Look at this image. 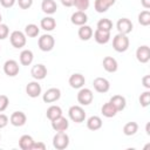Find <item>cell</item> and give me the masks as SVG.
Masks as SVG:
<instances>
[{"instance_id": "cell-1", "label": "cell", "mask_w": 150, "mask_h": 150, "mask_svg": "<svg viewBox=\"0 0 150 150\" xmlns=\"http://www.w3.org/2000/svg\"><path fill=\"white\" fill-rule=\"evenodd\" d=\"M129 38L125 34H116L112 39V48L117 52V53H123L125 50H128L129 48Z\"/></svg>"}, {"instance_id": "cell-2", "label": "cell", "mask_w": 150, "mask_h": 150, "mask_svg": "<svg viewBox=\"0 0 150 150\" xmlns=\"http://www.w3.org/2000/svg\"><path fill=\"white\" fill-rule=\"evenodd\" d=\"M69 145V136L64 131H56L53 137V146L56 150H63Z\"/></svg>"}, {"instance_id": "cell-3", "label": "cell", "mask_w": 150, "mask_h": 150, "mask_svg": "<svg viewBox=\"0 0 150 150\" xmlns=\"http://www.w3.org/2000/svg\"><path fill=\"white\" fill-rule=\"evenodd\" d=\"M69 118L75 123H82L86 120V111L81 105H71L68 110Z\"/></svg>"}, {"instance_id": "cell-4", "label": "cell", "mask_w": 150, "mask_h": 150, "mask_svg": "<svg viewBox=\"0 0 150 150\" xmlns=\"http://www.w3.org/2000/svg\"><path fill=\"white\" fill-rule=\"evenodd\" d=\"M9 41H11V45L14 48H18V49L22 48V47H25L26 41H27L26 34L23 32H21V30H14L9 35Z\"/></svg>"}, {"instance_id": "cell-5", "label": "cell", "mask_w": 150, "mask_h": 150, "mask_svg": "<svg viewBox=\"0 0 150 150\" xmlns=\"http://www.w3.org/2000/svg\"><path fill=\"white\" fill-rule=\"evenodd\" d=\"M38 45H39V48L42 52H50L54 48L55 40L50 34H43V35H41L39 38Z\"/></svg>"}, {"instance_id": "cell-6", "label": "cell", "mask_w": 150, "mask_h": 150, "mask_svg": "<svg viewBox=\"0 0 150 150\" xmlns=\"http://www.w3.org/2000/svg\"><path fill=\"white\" fill-rule=\"evenodd\" d=\"M94 100V94L89 88H80L77 93V102L81 105H89Z\"/></svg>"}, {"instance_id": "cell-7", "label": "cell", "mask_w": 150, "mask_h": 150, "mask_svg": "<svg viewBox=\"0 0 150 150\" xmlns=\"http://www.w3.org/2000/svg\"><path fill=\"white\" fill-rule=\"evenodd\" d=\"M116 28H117L118 33L127 35V34L131 33V30H132V28H134V25H132V22H131L130 19H128V18H122V19H120V20L117 21Z\"/></svg>"}, {"instance_id": "cell-8", "label": "cell", "mask_w": 150, "mask_h": 150, "mask_svg": "<svg viewBox=\"0 0 150 150\" xmlns=\"http://www.w3.org/2000/svg\"><path fill=\"white\" fill-rule=\"evenodd\" d=\"M19 63L15 61V60H7L5 63H4V71L7 76H11V77H14L19 74Z\"/></svg>"}, {"instance_id": "cell-9", "label": "cell", "mask_w": 150, "mask_h": 150, "mask_svg": "<svg viewBox=\"0 0 150 150\" xmlns=\"http://www.w3.org/2000/svg\"><path fill=\"white\" fill-rule=\"evenodd\" d=\"M60 97H61V90L59 88H49L45 91L42 100L46 103H53L60 100Z\"/></svg>"}, {"instance_id": "cell-10", "label": "cell", "mask_w": 150, "mask_h": 150, "mask_svg": "<svg viewBox=\"0 0 150 150\" xmlns=\"http://www.w3.org/2000/svg\"><path fill=\"white\" fill-rule=\"evenodd\" d=\"M93 86H94V89L101 94H104L110 89V83L104 77H96L93 81Z\"/></svg>"}, {"instance_id": "cell-11", "label": "cell", "mask_w": 150, "mask_h": 150, "mask_svg": "<svg viewBox=\"0 0 150 150\" xmlns=\"http://www.w3.org/2000/svg\"><path fill=\"white\" fill-rule=\"evenodd\" d=\"M30 75L36 81L43 80L47 76V68H46V66L42 64V63H38V64L33 66L32 69H30Z\"/></svg>"}, {"instance_id": "cell-12", "label": "cell", "mask_w": 150, "mask_h": 150, "mask_svg": "<svg viewBox=\"0 0 150 150\" xmlns=\"http://www.w3.org/2000/svg\"><path fill=\"white\" fill-rule=\"evenodd\" d=\"M68 82H69V86H70L71 88H74V89H80V88H82V87L84 86L86 79H84V76H83L82 74L75 73V74L70 75Z\"/></svg>"}, {"instance_id": "cell-13", "label": "cell", "mask_w": 150, "mask_h": 150, "mask_svg": "<svg viewBox=\"0 0 150 150\" xmlns=\"http://www.w3.org/2000/svg\"><path fill=\"white\" fill-rule=\"evenodd\" d=\"M26 94L32 98H35V97L40 96L41 95V86H40V83L38 81L29 82L26 86Z\"/></svg>"}, {"instance_id": "cell-14", "label": "cell", "mask_w": 150, "mask_h": 150, "mask_svg": "<svg viewBox=\"0 0 150 150\" xmlns=\"http://www.w3.org/2000/svg\"><path fill=\"white\" fill-rule=\"evenodd\" d=\"M136 59L141 63H146L150 60V48L148 46H141L136 50Z\"/></svg>"}, {"instance_id": "cell-15", "label": "cell", "mask_w": 150, "mask_h": 150, "mask_svg": "<svg viewBox=\"0 0 150 150\" xmlns=\"http://www.w3.org/2000/svg\"><path fill=\"white\" fill-rule=\"evenodd\" d=\"M26 121H27V117L22 111H14L9 117V122L14 127H22L25 125Z\"/></svg>"}, {"instance_id": "cell-16", "label": "cell", "mask_w": 150, "mask_h": 150, "mask_svg": "<svg viewBox=\"0 0 150 150\" xmlns=\"http://www.w3.org/2000/svg\"><path fill=\"white\" fill-rule=\"evenodd\" d=\"M50 122H52V128H53L55 131H66V130L68 129V127H69L68 120H67L66 117H63L62 115H61L60 117H57V118L50 121Z\"/></svg>"}, {"instance_id": "cell-17", "label": "cell", "mask_w": 150, "mask_h": 150, "mask_svg": "<svg viewBox=\"0 0 150 150\" xmlns=\"http://www.w3.org/2000/svg\"><path fill=\"white\" fill-rule=\"evenodd\" d=\"M70 21L73 25L75 26H82V25H86L87 21H88V16L86 14V12H81V11H76L71 14L70 16Z\"/></svg>"}, {"instance_id": "cell-18", "label": "cell", "mask_w": 150, "mask_h": 150, "mask_svg": "<svg viewBox=\"0 0 150 150\" xmlns=\"http://www.w3.org/2000/svg\"><path fill=\"white\" fill-rule=\"evenodd\" d=\"M94 39H95V41L97 43L105 45L110 40V32H107V30H102V29L96 28V30L94 32Z\"/></svg>"}, {"instance_id": "cell-19", "label": "cell", "mask_w": 150, "mask_h": 150, "mask_svg": "<svg viewBox=\"0 0 150 150\" xmlns=\"http://www.w3.org/2000/svg\"><path fill=\"white\" fill-rule=\"evenodd\" d=\"M102 64H103L104 70L108 71V73H115V71L117 70V68H118L117 61H116L112 56H105V57L103 59Z\"/></svg>"}, {"instance_id": "cell-20", "label": "cell", "mask_w": 150, "mask_h": 150, "mask_svg": "<svg viewBox=\"0 0 150 150\" xmlns=\"http://www.w3.org/2000/svg\"><path fill=\"white\" fill-rule=\"evenodd\" d=\"M41 9H42L43 13L52 15V14H54L56 12L57 5H56V2L54 0H42V2H41Z\"/></svg>"}, {"instance_id": "cell-21", "label": "cell", "mask_w": 150, "mask_h": 150, "mask_svg": "<svg viewBox=\"0 0 150 150\" xmlns=\"http://www.w3.org/2000/svg\"><path fill=\"white\" fill-rule=\"evenodd\" d=\"M109 102L115 107V109L117 111H122L125 108V105H127V101H125V98L122 95H114L109 100Z\"/></svg>"}, {"instance_id": "cell-22", "label": "cell", "mask_w": 150, "mask_h": 150, "mask_svg": "<svg viewBox=\"0 0 150 150\" xmlns=\"http://www.w3.org/2000/svg\"><path fill=\"white\" fill-rule=\"evenodd\" d=\"M77 34H79V38H80L82 41H88V40H90V39H91V36H93L94 32H93V29H91V27H90V26L82 25V26H80Z\"/></svg>"}, {"instance_id": "cell-23", "label": "cell", "mask_w": 150, "mask_h": 150, "mask_svg": "<svg viewBox=\"0 0 150 150\" xmlns=\"http://www.w3.org/2000/svg\"><path fill=\"white\" fill-rule=\"evenodd\" d=\"M87 128L89 130H93V131H96L98 129L102 128V120L100 116H90L88 120H87Z\"/></svg>"}, {"instance_id": "cell-24", "label": "cell", "mask_w": 150, "mask_h": 150, "mask_svg": "<svg viewBox=\"0 0 150 150\" xmlns=\"http://www.w3.org/2000/svg\"><path fill=\"white\" fill-rule=\"evenodd\" d=\"M40 26L43 30H47V32H50L53 30L55 27H56V21L54 18L52 16H46V18H42L41 21H40Z\"/></svg>"}, {"instance_id": "cell-25", "label": "cell", "mask_w": 150, "mask_h": 150, "mask_svg": "<svg viewBox=\"0 0 150 150\" xmlns=\"http://www.w3.org/2000/svg\"><path fill=\"white\" fill-rule=\"evenodd\" d=\"M33 143H34V139L29 135H22L19 139V146L22 150H32Z\"/></svg>"}, {"instance_id": "cell-26", "label": "cell", "mask_w": 150, "mask_h": 150, "mask_svg": "<svg viewBox=\"0 0 150 150\" xmlns=\"http://www.w3.org/2000/svg\"><path fill=\"white\" fill-rule=\"evenodd\" d=\"M33 59H34V54L29 49H23L20 53V63L22 66H29L33 62Z\"/></svg>"}, {"instance_id": "cell-27", "label": "cell", "mask_w": 150, "mask_h": 150, "mask_svg": "<svg viewBox=\"0 0 150 150\" xmlns=\"http://www.w3.org/2000/svg\"><path fill=\"white\" fill-rule=\"evenodd\" d=\"M61 115H62V109L59 105H50L46 111V116L49 121H53V120L60 117Z\"/></svg>"}, {"instance_id": "cell-28", "label": "cell", "mask_w": 150, "mask_h": 150, "mask_svg": "<svg viewBox=\"0 0 150 150\" xmlns=\"http://www.w3.org/2000/svg\"><path fill=\"white\" fill-rule=\"evenodd\" d=\"M101 112H102V115H103L104 117L110 118V117H114V116L117 114V110L115 109V107H114L110 102H107V103H104V104L102 105Z\"/></svg>"}, {"instance_id": "cell-29", "label": "cell", "mask_w": 150, "mask_h": 150, "mask_svg": "<svg viewBox=\"0 0 150 150\" xmlns=\"http://www.w3.org/2000/svg\"><path fill=\"white\" fill-rule=\"evenodd\" d=\"M138 130V124L136 122H128L123 127V134L127 136H132L137 132Z\"/></svg>"}, {"instance_id": "cell-30", "label": "cell", "mask_w": 150, "mask_h": 150, "mask_svg": "<svg viewBox=\"0 0 150 150\" xmlns=\"http://www.w3.org/2000/svg\"><path fill=\"white\" fill-rule=\"evenodd\" d=\"M39 33H40V29H39V27H38L36 25H34V23H29V25H27V26L25 27V34H26V36H28V38H35V36L39 35Z\"/></svg>"}, {"instance_id": "cell-31", "label": "cell", "mask_w": 150, "mask_h": 150, "mask_svg": "<svg viewBox=\"0 0 150 150\" xmlns=\"http://www.w3.org/2000/svg\"><path fill=\"white\" fill-rule=\"evenodd\" d=\"M94 7H95V11L97 13H104V12L108 11V8L110 7V5L108 4L107 0H95Z\"/></svg>"}, {"instance_id": "cell-32", "label": "cell", "mask_w": 150, "mask_h": 150, "mask_svg": "<svg viewBox=\"0 0 150 150\" xmlns=\"http://www.w3.org/2000/svg\"><path fill=\"white\" fill-rule=\"evenodd\" d=\"M97 28H98V29H102V30L110 32L111 28H112V22H111V20H109V19H107V18L101 19V20H98V22H97Z\"/></svg>"}, {"instance_id": "cell-33", "label": "cell", "mask_w": 150, "mask_h": 150, "mask_svg": "<svg viewBox=\"0 0 150 150\" xmlns=\"http://www.w3.org/2000/svg\"><path fill=\"white\" fill-rule=\"evenodd\" d=\"M138 22L142 26H149L150 25V12L149 11H142L138 14Z\"/></svg>"}, {"instance_id": "cell-34", "label": "cell", "mask_w": 150, "mask_h": 150, "mask_svg": "<svg viewBox=\"0 0 150 150\" xmlns=\"http://www.w3.org/2000/svg\"><path fill=\"white\" fill-rule=\"evenodd\" d=\"M89 5H90L89 0H74V6L81 12H86Z\"/></svg>"}, {"instance_id": "cell-35", "label": "cell", "mask_w": 150, "mask_h": 150, "mask_svg": "<svg viewBox=\"0 0 150 150\" xmlns=\"http://www.w3.org/2000/svg\"><path fill=\"white\" fill-rule=\"evenodd\" d=\"M139 103L144 108L150 104V91L149 90H146V91H144V93L141 94V96H139Z\"/></svg>"}, {"instance_id": "cell-36", "label": "cell", "mask_w": 150, "mask_h": 150, "mask_svg": "<svg viewBox=\"0 0 150 150\" xmlns=\"http://www.w3.org/2000/svg\"><path fill=\"white\" fill-rule=\"evenodd\" d=\"M8 103H9V100L6 95H0V112L5 111L8 107Z\"/></svg>"}, {"instance_id": "cell-37", "label": "cell", "mask_w": 150, "mask_h": 150, "mask_svg": "<svg viewBox=\"0 0 150 150\" xmlns=\"http://www.w3.org/2000/svg\"><path fill=\"white\" fill-rule=\"evenodd\" d=\"M9 34L8 26L5 23H0V40H5Z\"/></svg>"}, {"instance_id": "cell-38", "label": "cell", "mask_w": 150, "mask_h": 150, "mask_svg": "<svg viewBox=\"0 0 150 150\" xmlns=\"http://www.w3.org/2000/svg\"><path fill=\"white\" fill-rule=\"evenodd\" d=\"M18 4H19V7L22 8V9H28L32 7L33 5V0H18Z\"/></svg>"}, {"instance_id": "cell-39", "label": "cell", "mask_w": 150, "mask_h": 150, "mask_svg": "<svg viewBox=\"0 0 150 150\" xmlns=\"http://www.w3.org/2000/svg\"><path fill=\"white\" fill-rule=\"evenodd\" d=\"M32 150H46V144L43 142H35L34 141Z\"/></svg>"}, {"instance_id": "cell-40", "label": "cell", "mask_w": 150, "mask_h": 150, "mask_svg": "<svg viewBox=\"0 0 150 150\" xmlns=\"http://www.w3.org/2000/svg\"><path fill=\"white\" fill-rule=\"evenodd\" d=\"M8 122H9L8 117H7L5 114H0V129L5 128V127L8 124Z\"/></svg>"}, {"instance_id": "cell-41", "label": "cell", "mask_w": 150, "mask_h": 150, "mask_svg": "<svg viewBox=\"0 0 150 150\" xmlns=\"http://www.w3.org/2000/svg\"><path fill=\"white\" fill-rule=\"evenodd\" d=\"M15 1H16V0H0V4H1V6L5 7V8H11V7L14 6Z\"/></svg>"}, {"instance_id": "cell-42", "label": "cell", "mask_w": 150, "mask_h": 150, "mask_svg": "<svg viewBox=\"0 0 150 150\" xmlns=\"http://www.w3.org/2000/svg\"><path fill=\"white\" fill-rule=\"evenodd\" d=\"M142 83L146 89H150V75H145L142 79Z\"/></svg>"}, {"instance_id": "cell-43", "label": "cell", "mask_w": 150, "mask_h": 150, "mask_svg": "<svg viewBox=\"0 0 150 150\" xmlns=\"http://www.w3.org/2000/svg\"><path fill=\"white\" fill-rule=\"evenodd\" d=\"M62 5L66 6V7H71L74 6V0H61Z\"/></svg>"}, {"instance_id": "cell-44", "label": "cell", "mask_w": 150, "mask_h": 150, "mask_svg": "<svg viewBox=\"0 0 150 150\" xmlns=\"http://www.w3.org/2000/svg\"><path fill=\"white\" fill-rule=\"evenodd\" d=\"M141 4L145 9L150 8V0H141Z\"/></svg>"}, {"instance_id": "cell-45", "label": "cell", "mask_w": 150, "mask_h": 150, "mask_svg": "<svg viewBox=\"0 0 150 150\" xmlns=\"http://www.w3.org/2000/svg\"><path fill=\"white\" fill-rule=\"evenodd\" d=\"M107 1H108V4H109L110 6H112V5L116 2V0H107Z\"/></svg>"}, {"instance_id": "cell-46", "label": "cell", "mask_w": 150, "mask_h": 150, "mask_svg": "<svg viewBox=\"0 0 150 150\" xmlns=\"http://www.w3.org/2000/svg\"><path fill=\"white\" fill-rule=\"evenodd\" d=\"M146 134H148V135H150V131H149V123L146 124Z\"/></svg>"}, {"instance_id": "cell-47", "label": "cell", "mask_w": 150, "mask_h": 150, "mask_svg": "<svg viewBox=\"0 0 150 150\" xmlns=\"http://www.w3.org/2000/svg\"><path fill=\"white\" fill-rule=\"evenodd\" d=\"M1 21H2V16H1V14H0V23H1Z\"/></svg>"}, {"instance_id": "cell-48", "label": "cell", "mask_w": 150, "mask_h": 150, "mask_svg": "<svg viewBox=\"0 0 150 150\" xmlns=\"http://www.w3.org/2000/svg\"><path fill=\"white\" fill-rule=\"evenodd\" d=\"M0 139H1V135H0Z\"/></svg>"}, {"instance_id": "cell-49", "label": "cell", "mask_w": 150, "mask_h": 150, "mask_svg": "<svg viewBox=\"0 0 150 150\" xmlns=\"http://www.w3.org/2000/svg\"><path fill=\"white\" fill-rule=\"evenodd\" d=\"M0 49H1V48H0Z\"/></svg>"}]
</instances>
